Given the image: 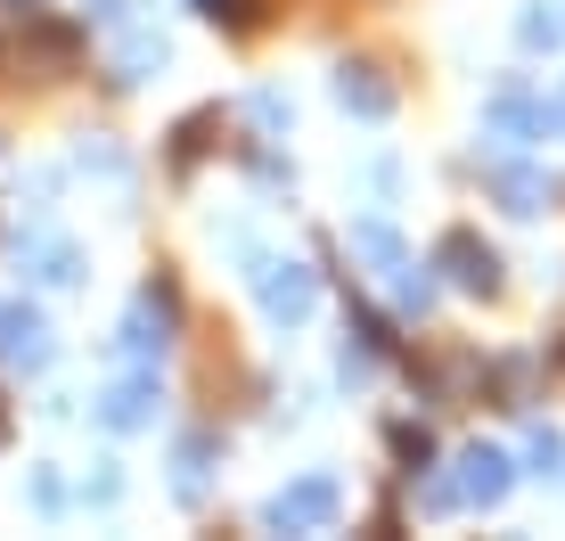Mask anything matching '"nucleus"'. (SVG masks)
<instances>
[{
	"label": "nucleus",
	"instance_id": "obj_1",
	"mask_svg": "<svg viewBox=\"0 0 565 541\" xmlns=\"http://www.w3.org/2000/svg\"><path fill=\"white\" fill-rule=\"evenodd\" d=\"M328 517H337V485L328 476H311V485L270 500V526H328Z\"/></svg>",
	"mask_w": 565,
	"mask_h": 541
},
{
	"label": "nucleus",
	"instance_id": "obj_2",
	"mask_svg": "<svg viewBox=\"0 0 565 541\" xmlns=\"http://www.w3.org/2000/svg\"><path fill=\"white\" fill-rule=\"evenodd\" d=\"M0 353H9V361H50V328H42V312H25V304H0Z\"/></svg>",
	"mask_w": 565,
	"mask_h": 541
},
{
	"label": "nucleus",
	"instance_id": "obj_3",
	"mask_svg": "<svg viewBox=\"0 0 565 541\" xmlns=\"http://www.w3.org/2000/svg\"><path fill=\"white\" fill-rule=\"evenodd\" d=\"M263 304H270V320H303V312H311V270H303V263H270Z\"/></svg>",
	"mask_w": 565,
	"mask_h": 541
},
{
	"label": "nucleus",
	"instance_id": "obj_4",
	"mask_svg": "<svg viewBox=\"0 0 565 541\" xmlns=\"http://www.w3.org/2000/svg\"><path fill=\"white\" fill-rule=\"evenodd\" d=\"M148 402H156V385L148 378H124L107 394V427H148Z\"/></svg>",
	"mask_w": 565,
	"mask_h": 541
},
{
	"label": "nucleus",
	"instance_id": "obj_5",
	"mask_svg": "<svg viewBox=\"0 0 565 541\" xmlns=\"http://www.w3.org/2000/svg\"><path fill=\"white\" fill-rule=\"evenodd\" d=\"M500 485H509V459L500 452H467V500H500Z\"/></svg>",
	"mask_w": 565,
	"mask_h": 541
},
{
	"label": "nucleus",
	"instance_id": "obj_6",
	"mask_svg": "<svg viewBox=\"0 0 565 541\" xmlns=\"http://www.w3.org/2000/svg\"><path fill=\"white\" fill-rule=\"evenodd\" d=\"M337 91H344V107H361V115H385V91L369 83V66H344V83H337Z\"/></svg>",
	"mask_w": 565,
	"mask_h": 541
},
{
	"label": "nucleus",
	"instance_id": "obj_7",
	"mask_svg": "<svg viewBox=\"0 0 565 541\" xmlns=\"http://www.w3.org/2000/svg\"><path fill=\"white\" fill-rule=\"evenodd\" d=\"M198 492H205V435L181 443V500H198Z\"/></svg>",
	"mask_w": 565,
	"mask_h": 541
}]
</instances>
